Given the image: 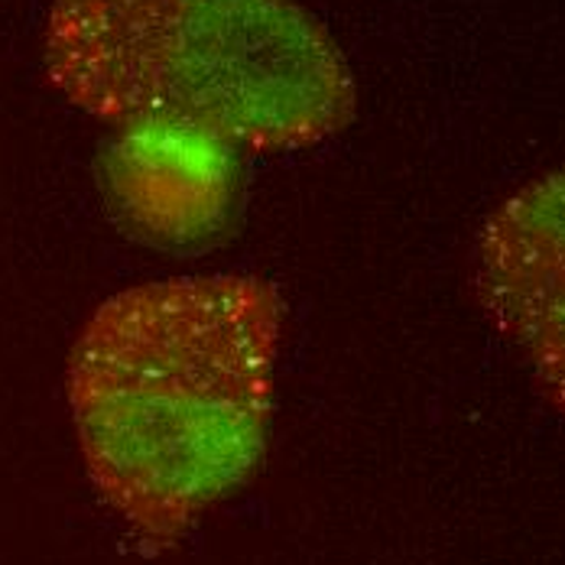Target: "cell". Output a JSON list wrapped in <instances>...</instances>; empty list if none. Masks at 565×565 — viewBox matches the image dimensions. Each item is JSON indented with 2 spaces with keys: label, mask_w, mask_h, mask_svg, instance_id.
Returning a JSON list of instances; mask_svg holds the SVG:
<instances>
[{
  "label": "cell",
  "mask_w": 565,
  "mask_h": 565,
  "mask_svg": "<svg viewBox=\"0 0 565 565\" xmlns=\"http://www.w3.org/2000/svg\"><path fill=\"white\" fill-rule=\"evenodd\" d=\"M475 292L540 396L565 416V170L526 182L484 222Z\"/></svg>",
  "instance_id": "3"
},
{
  "label": "cell",
  "mask_w": 565,
  "mask_h": 565,
  "mask_svg": "<svg viewBox=\"0 0 565 565\" xmlns=\"http://www.w3.org/2000/svg\"><path fill=\"white\" fill-rule=\"evenodd\" d=\"M43 62L98 120L257 153L339 134L358 98L335 40L296 0H53Z\"/></svg>",
  "instance_id": "2"
},
{
  "label": "cell",
  "mask_w": 565,
  "mask_h": 565,
  "mask_svg": "<svg viewBox=\"0 0 565 565\" xmlns=\"http://www.w3.org/2000/svg\"><path fill=\"white\" fill-rule=\"evenodd\" d=\"M160 143L153 124H147ZM225 143H215V153ZM195 160H167L163 147L150 157L134 150L124 167L114 172V189L124 215L137 234L160 241V244H192L222 222L227 205V175L215 157Z\"/></svg>",
  "instance_id": "4"
},
{
  "label": "cell",
  "mask_w": 565,
  "mask_h": 565,
  "mask_svg": "<svg viewBox=\"0 0 565 565\" xmlns=\"http://www.w3.org/2000/svg\"><path fill=\"white\" fill-rule=\"evenodd\" d=\"M282 296L260 277L143 282L105 299L68 354V406L98 498L147 553L172 550L257 468Z\"/></svg>",
  "instance_id": "1"
}]
</instances>
